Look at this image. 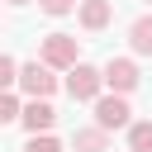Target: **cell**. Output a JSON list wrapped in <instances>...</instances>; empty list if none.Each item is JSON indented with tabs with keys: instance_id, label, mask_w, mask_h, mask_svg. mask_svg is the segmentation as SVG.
Listing matches in <instances>:
<instances>
[{
	"instance_id": "obj_1",
	"label": "cell",
	"mask_w": 152,
	"mask_h": 152,
	"mask_svg": "<svg viewBox=\"0 0 152 152\" xmlns=\"http://www.w3.org/2000/svg\"><path fill=\"white\" fill-rule=\"evenodd\" d=\"M38 62H48L52 71H71V66H81V43L71 33H48L38 43Z\"/></svg>"
},
{
	"instance_id": "obj_2",
	"label": "cell",
	"mask_w": 152,
	"mask_h": 152,
	"mask_svg": "<svg viewBox=\"0 0 152 152\" xmlns=\"http://www.w3.org/2000/svg\"><path fill=\"white\" fill-rule=\"evenodd\" d=\"M100 90H104V66L81 62V66H71V71H66V95H71V100L95 104V100H100Z\"/></svg>"
},
{
	"instance_id": "obj_3",
	"label": "cell",
	"mask_w": 152,
	"mask_h": 152,
	"mask_svg": "<svg viewBox=\"0 0 152 152\" xmlns=\"http://www.w3.org/2000/svg\"><path fill=\"white\" fill-rule=\"evenodd\" d=\"M95 124L104 128V133H114V128H133V109H128V100L124 95H100L95 100Z\"/></svg>"
},
{
	"instance_id": "obj_4",
	"label": "cell",
	"mask_w": 152,
	"mask_h": 152,
	"mask_svg": "<svg viewBox=\"0 0 152 152\" xmlns=\"http://www.w3.org/2000/svg\"><path fill=\"white\" fill-rule=\"evenodd\" d=\"M19 90H24L28 100H48V95L57 90L52 66H48V62H28V66H19Z\"/></svg>"
},
{
	"instance_id": "obj_5",
	"label": "cell",
	"mask_w": 152,
	"mask_h": 152,
	"mask_svg": "<svg viewBox=\"0 0 152 152\" xmlns=\"http://www.w3.org/2000/svg\"><path fill=\"white\" fill-rule=\"evenodd\" d=\"M104 86H109L114 95H128V90L138 86V62H133V57H109V62H104Z\"/></svg>"
},
{
	"instance_id": "obj_6",
	"label": "cell",
	"mask_w": 152,
	"mask_h": 152,
	"mask_svg": "<svg viewBox=\"0 0 152 152\" xmlns=\"http://www.w3.org/2000/svg\"><path fill=\"white\" fill-rule=\"evenodd\" d=\"M52 124H57V109H52L48 100H28V104H24V128H28V133H48Z\"/></svg>"
},
{
	"instance_id": "obj_7",
	"label": "cell",
	"mask_w": 152,
	"mask_h": 152,
	"mask_svg": "<svg viewBox=\"0 0 152 152\" xmlns=\"http://www.w3.org/2000/svg\"><path fill=\"white\" fill-rule=\"evenodd\" d=\"M109 19H114V5H109V0H81V28L95 33V28H104Z\"/></svg>"
},
{
	"instance_id": "obj_8",
	"label": "cell",
	"mask_w": 152,
	"mask_h": 152,
	"mask_svg": "<svg viewBox=\"0 0 152 152\" xmlns=\"http://www.w3.org/2000/svg\"><path fill=\"white\" fill-rule=\"evenodd\" d=\"M128 48L138 57H152V14H142V19L128 24Z\"/></svg>"
},
{
	"instance_id": "obj_9",
	"label": "cell",
	"mask_w": 152,
	"mask_h": 152,
	"mask_svg": "<svg viewBox=\"0 0 152 152\" xmlns=\"http://www.w3.org/2000/svg\"><path fill=\"white\" fill-rule=\"evenodd\" d=\"M71 142H76V152H109V133H104L100 124H90V128H81V133L71 138Z\"/></svg>"
},
{
	"instance_id": "obj_10",
	"label": "cell",
	"mask_w": 152,
	"mask_h": 152,
	"mask_svg": "<svg viewBox=\"0 0 152 152\" xmlns=\"http://www.w3.org/2000/svg\"><path fill=\"white\" fill-rule=\"evenodd\" d=\"M128 152H152V119H138L128 128Z\"/></svg>"
},
{
	"instance_id": "obj_11",
	"label": "cell",
	"mask_w": 152,
	"mask_h": 152,
	"mask_svg": "<svg viewBox=\"0 0 152 152\" xmlns=\"http://www.w3.org/2000/svg\"><path fill=\"white\" fill-rule=\"evenodd\" d=\"M14 119H24V104H19L14 90H5L0 95V124H14Z\"/></svg>"
},
{
	"instance_id": "obj_12",
	"label": "cell",
	"mask_w": 152,
	"mask_h": 152,
	"mask_svg": "<svg viewBox=\"0 0 152 152\" xmlns=\"http://www.w3.org/2000/svg\"><path fill=\"white\" fill-rule=\"evenodd\" d=\"M24 152H62V142L52 138V133H28V147Z\"/></svg>"
},
{
	"instance_id": "obj_13",
	"label": "cell",
	"mask_w": 152,
	"mask_h": 152,
	"mask_svg": "<svg viewBox=\"0 0 152 152\" xmlns=\"http://www.w3.org/2000/svg\"><path fill=\"white\" fill-rule=\"evenodd\" d=\"M0 86H5V90L19 86V62H14V57H0Z\"/></svg>"
},
{
	"instance_id": "obj_14",
	"label": "cell",
	"mask_w": 152,
	"mask_h": 152,
	"mask_svg": "<svg viewBox=\"0 0 152 152\" xmlns=\"http://www.w3.org/2000/svg\"><path fill=\"white\" fill-rule=\"evenodd\" d=\"M38 10H43V14H71L76 0H38Z\"/></svg>"
},
{
	"instance_id": "obj_15",
	"label": "cell",
	"mask_w": 152,
	"mask_h": 152,
	"mask_svg": "<svg viewBox=\"0 0 152 152\" xmlns=\"http://www.w3.org/2000/svg\"><path fill=\"white\" fill-rule=\"evenodd\" d=\"M10 5H28V0H10Z\"/></svg>"
}]
</instances>
